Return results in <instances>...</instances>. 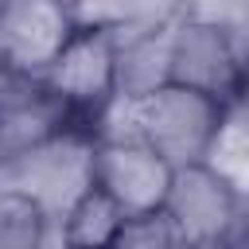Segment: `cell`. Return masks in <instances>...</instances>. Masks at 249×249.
<instances>
[{
	"mask_svg": "<svg viewBox=\"0 0 249 249\" xmlns=\"http://www.w3.org/2000/svg\"><path fill=\"white\" fill-rule=\"evenodd\" d=\"M163 210L179 222V230L187 233L191 249L195 245H214V241H226V233L233 226L237 195L214 171L195 163V167H179L171 175Z\"/></svg>",
	"mask_w": 249,
	"mask_h": 249,
	"instance_id": "5b68a950",
	"label": "cell"
},
{
	"mask_svg": "<svg viewBox=\"0 0 249 249\" xmlns=\"http://www.w3.org/2000/svg\"><path fill=\"white\" fill-rule=\"evenodd\" d=\"M74 12L58 0H0V62L12 74L43 78L74 35Z\"/></svg>",
	"mask_w": 249,
	"mask_h": 249,
	"instance_id": "3957f363",
	"label": "cell"
},
{
	"mask_svg": "<svg viewBox=\"0 0 249 249\" xmlns=\"http://www.w3.org/2000/svg\"><path fill=\"white\" fill-rule=\"evenodd\" d=\"M183 19L218 27L249 54V0H179Z\"/></svg>",
	"mask_w": 249,
	"mask_h": 249,
	"instance_id": "30bf717a",
	"label": "cell"
},
{
	"mask_svg": "<svg viewBox=\"0 0 249 249\" xmlns=\"http://www.w3.org/2000/svg\"><path fill=\"white\" fill-rule=\"evenodd\" d=\"M109 249H191V241L179 230V222L160 206L148 214H128Z\"/></svg>",
	"mask_w": 249,
	"mask_h": 249,
	"instance_id": "9c48e42d",
	"label": "cell"
},
{
	"mask_svg": "<svg viewBox=\"0 0 249 249\" xmlns=\"http://www.w3.org/2000/svg\"><path fill=\"white\" fill-rule=\"evenodd\" d=\"M179 16V0H74V27L105 31L109 39L167 27Z\"/></svg>",
	"mask_w": 249,
	"mask_h": 249,
	"instance_id": "52a82bcc",
	"label": "cell"
},
{
	"mask_svg": "<svg viewBox=\"0 0 249 249\" xmlns=\"http://www.w3.org/2000/svg\"><path fill=\"white\" fill-rule=\"evenodd\" d=\"M171 175L175 171L144 144H97L93 152V187H101L124 218L160 210Z\"/></svg>",
	"mask_w": 249,
	"mask_h": 249,
	"instance_id": "277c9868",
	"label": "cell"
},
{
	"mask_svg": "<svg viewBox=\"0 0 249 249\" xmlns=\"http://www.w3.org/2000/svg\"><path fill=\"white\" fill-rule=\"evenodd\" d=\"M93 152L97 140L62 128L51 140L0 160V191L31 198L47 218L62 222L93 187Z\"/></svg>",
	"mask_w": 249,
	"mask_h": 249,
	"instance_id": "6da1fadb",
	"label": "cell"
},
{
	"mask_svg": "<svg viewBox=\"0 0 249 249\" xmlns=\"http://www.w3.org/2000/svg\"><path fill=\"white\" fill-rule=\"evenodd\" d=\"M245 51L218 27L179 19L171 39V86L195 89L230 105L245 93Z\"/></svg>",
	"mask_w": 249,
	"mask_h": 249,
	"instance_id": "7a4b0ae2",
	"label": "cell"
},
{
	"mask_svg": "<svg viewBox=\"0 0 249 249\" xmlns=\"http://www.w3.org/2000/svg\"><path fill=\"white\" fill-rule=\"evenodd\" d=\"M47 89L66 105H101L113 97V43L105 31L78 27L43 70Z\"/></svg>",
	"mask_w": 249,
	"mask_h": 249,
	"instance_id": "8992f818",
	"label": "cell"
},
{
	"mask_svg": "<svg viewBox=\"0 0 249 249\" xmlns=\"http://www.w3.org/2000/svg\"><path fill=\"white\" fill-rule=\"evenodd\" d=\"M121 222H124L121 206L101 187H89L74 202V210L62 218V233H66L70 249H109V241L117 237Z\"/></svg>",
	"mask_w": 249,
	"mask_h": 249,
	"instance_id": "ba28073f",
	"label": "cell"
}]
</instances>
